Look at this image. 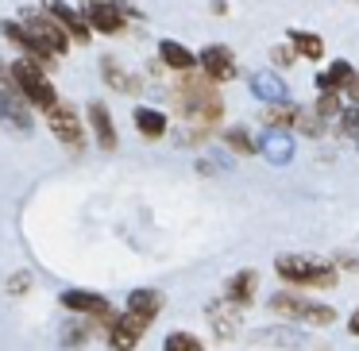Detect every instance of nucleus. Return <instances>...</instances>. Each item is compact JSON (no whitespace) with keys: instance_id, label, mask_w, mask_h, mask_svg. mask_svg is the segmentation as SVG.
I'll return each instance as SVG.
<instances>
[{"instance_id":"nucleus-13","label":"nucleus","mask_w":359,"mask_h":351,"mask_svg":"<svg viewBox=\"0 0 359 351\" xmlns=\"http://www.w3.org/2000/svg\"><path fill=\"white\" fill-rule=\"evenodd\" d=\"M86 124H89V132H93V139H97V147H101V151H116L120 147L116 120H112V112L104 109V101H93L86 109Z\"/></svg>"},{"instance_id":"nucleus-11","label":"nucleus","mask_w":359,"mask_h":351,"mask_svg":"<svg viewBox=\"0 0 359 351\" xmlns=\"http://www.w3.org/2000/svg\"><path fill=\"white\" fill-rule=\"evenodd\" d=\"M0 35L12 43V47L20 50V58H27V62H35V66H43V70H50L55 66V55H50L47 47H43L39 39H35L32 32H27L20 20H0Z\"/></svg>"},{"instance_id":"nucleus-20","label":"nucleus","mask_w":359,"mask_h":351,"mask_svg":"<svg viewBox=\"0 0 359 351\" xmlns=\"http://www.w3.org/2000/svg\"><path fill=\"white\" fill-rule=\"evenodd\" d=\"M101 78H104V85H109L112 93H124V97L140 93V78H135V74H128L116 58H101Z\"/></svg>"},{"instance_id":"nucleus-21","label":"nucleus","mask_w":359,"mask_h":351,"mask_svg":"<svg viewBox=\"0 0 359 351\" xmlns=\"http://www.w3.org/2000/svg\"><path fill=\"white\" fill-rule=\"evenodd\" d=\"M163 305H166V297L158 294V289L140 286V289H132V294H128V305H124V309H128V312H135V317L155 320L158 312H163Z\"/></svg>"},{"instance_id":"nucleus-16","label":"nucleus","mask_w":359,"mask_h":351,"mask_svg":"<svg viewBox=\"0 0 359 351\" xmlns=\"http://www.w3.org/2000/svg\"><path fill=\"white\" fill-rule=\"evenodd\" d=\"M132 124H135V132H140L147 143H155V139H163V135H166L170 120H166V112H163V109H151V104H140V109L132 112Z\"/></svg>"},{"instance_id":"nucleus-28","label":"nucleus","mask_w":359,"mask_h":351,"mask_svg":"<svg viewBox=\"0 0 359 351\" xmlns=\"http://www.w3.org/2000/svg\"><path fill=\"white\" fill-rule=\"evenodd\" d=\"M163 351H205V343L194 332H170L163 340Z\"/></svg>"},{"instance_id":"nucleus-5","label":"nucleus","mask_w":359,"mask_h":351,"mask_svg":"<svg viewBox=\"0 0 359 351\" xmlns=\"http://www.w3.org/2000/svg\"><path fill=\"white\" fill-rule=\"evenodd\" d=\"M43 116H47L50 135H55L66 151H81V147H86V120H81V112L74 109L70 101H62V97H58V101L43 112Z\"/></svg>"},{"instance_id":"nucleus-4","label":"nucleus","mask_w":359,"mask_h":351,"mask_svg":"<svg viewBox=\"0 0 359 351\" xmlns=\"http://www.w3.org/2000/svg\"><path fill=\"white\" fill-rule=\"evenodd\" d=\"M271 312H278V317H286V320H297V324H309V328H325L336 320L332 305H320V301H313V297L290 294V289H282V294L271 297Z\"/></svg>"},{"instance_id":"nucleus-7","label":"nucleus","mask_w":359,"mask_h":351,"mask_svg":"<svg viewBox=\"0 0 359 351\" xmlns=\"http://www.w3.org/2000/svg\"><path fill=\"white\" fill-rule=\"evenodd\" d=\"M0 120L8 128H16V132H32L35 128L32 104L20 97V89H16V81H12V74L4 62H0Z\"/></svg>"},{"instance_id":"nucleus-26","label":"nucleus","mask_w":359,"mask_h":351,"mask_svg":"<svg viewBox=\"0 0 359 351\" xmlns=\"http://www.w3.org/2000/svg\"><path fill=\"white\" fill-rule=\"evenodd\" d=\"M325 124H328V120L317 116L313 109H297V116H294V128H297V132H305V135H313V139L325 132Z\"/></svg>"},{"instance_id":"nucleus-25","label":"nucleus","mask_w":359,"mask_h":351,"mask_svg":"<svg viewBox=\"0 0 359 351\" xmlns=\"http://www.w3.org/2000/svg\"><path fill=\"white\" fill-rule=\"evenodd\" d=\"M294 116H297V104L290 101H274L263 109V124L266 128H278V132H286V128H294Z\"/></svg>"},{"instance_id":"nucleus-24","label":"nucleus","mask_w":359,"mask_h":351,"mask_svg":"<svg viewBox=\"0 0 359 351\" xmlns=\"http://www.w3.org/2000/svg\"><path fill=\"white\" fill-rule=\"evenodd\" d=\"M290 47H294V55L297 58H309V62H317L320 55H325V39L320 35H313V32H290Z\"/></svg>"},{"instance_id":"nucleus-1","label":"nucleus","mask_w":359,"mask_h":351,"mask_svg":"<svg viewBox=\"0 0 359 351\" xmlns=\"http://www.w3.org/2000/svg\"><path fill=\"white\" fill-rule=\"evenodd\" d=\"M174 109L186 120H194L197 128H212L220 116H224V101L217 93V81H209L205 74H182L178 85H174Z\"/></svg>"},{"instance_id":"nucleus-17","label":"nucleus","mask_w":359,"mask_h":351,"mask_svg":"<svg viewBox=\"0 0 359 351\" xmlns=\"http://www.w3.org/2000/svg\"><path fill=\"white\" fill-rule=\"evenodd\" d=\"M255 294H259V274L255 270H240L224 282V301L240 305V309H248V305L255 301Z\"/></svg>"},{"instance_id":"nucleus-12","label":"nucleus","mask_w":359,"mask_h":351,"mask_svg":"<svg viewBox=\"0 0 359 351\" xmlns=\"http://www.w3.org/2000/svg\"><path fill=\"white\" fill-rule=\"evenodd\" d=\"M197 66H201V74L209 81H217V85H224V81H232L236 74H240V66H236L232 50H228L224 43H209V47L197 55Z\"/></svg>"},{"instance_id":"nucleus-3","label":"nucleus","mask_w":359,"mask_h":351,"mask_svg":"<svg viewBox=\"0 0 359 351\" xmlns=\"http://www.w3.org/2000/svg\"><path fill=\"white\" fill-rule=\"evenodd\" d=\"M8 74H12V81H16L20 97L32 104V112H47L50 104L58 101V89H55V81H50V74L43 70V66L27 62V58H16V62L8 66Z\"/></svg>"},{"instance_id":"nucleus-9","label":"nucleus","mask_w":359,"mask_h":351,"mask_svg":"<svg viewBox=\"0 0 359 351\" xmlns=\"http://www.w3.org/2000/svg\"><path fill=\"white\" fill-rule=\"evenodd\" d=\"M86 27L93 35H120L128 27V12L116 0H86V8H78Z\"/></svg>"},{"instance_id":"nucleus-30","label":"nucleus","mask_w":359,"mask_h":351,"mask_svg":"<svg viewBox=\"0 0 359 351\" xmlns=\"http://www.w3.org/2000/svg\"><path fill=\"white\" fill-rule=\"evenodd\" d=\"M340 109H344L340 93H320L317 104H313V112H317V116H325V120H336V116H340Z\"/></svg>"},{"instance_id":"nucleus-15","label":"nucleus","mask_w":359,"mask_h":351,"mask_svg":"<svg viewBox=\"0 0 359 351\" xmlns=\"http://www.w3.org/2000/svg\"><path fill=\"white\" fill-rule=\"evenodd\" d=\"M294 151H297V143L290 139L286 132H278V128H266V135L255 143V155H263L271 166H286V163H294Z\"/></svg>"},{"instance_id":"nucleus-29","label":"nucleus","mask_w":359,"mask_h":351,"mask_svg":"<svg viewBox=\"0 0 359 351\" xmlns=\"http://www.w3.org/2000/svg\"><path fill=\"white\" fill-rule=\"evenodd\" d=\"M89 336H93V324H86V320H74V324H66V332H62V347H81Z\"/></svg>"},{"instance_id":"nucleus-27","label":"nucleus","mask_w":359,"mask_h":351,"mask_svg":"<svg viewBox=\"0 0 359 351\" xmlns=\"http://www.w3.org/2000/svg\"><path fill=\"white\" fill-rule=\"evenodd\" d=\"M224 143H228V151H236V155H255V139L248 135V128H228Z\"/></svg>"},{"instance_id":"nucleus-33","label":"nucleus","mask_w":359,"mask_h":351,"mask_svg":"<svg viewBox=\"0 0 359 351\" xmlns=\"http://www.w3.org/2000/svg\"><path fill=\"white\" fill-rule=\"evenodd\" d=\"M344 97H348L351 104H359V74H351V81L344 85Z\"/></svg>"},{"instance_id":"nucleus-6","label":"nucleus","mask_w":359,"mask_h":351,"mask_svg":"<svg viewBox=\"0 0 359 351\" xmlns=\"http://www.w3.org/2000/svg\"><path fill=\"white\" fill-rule=\"evenodd\" d=\"M20 24H24L27 32H32L55 58H62L66 50H70V43H74L70 35L62 32V24H58L50 12H43V8H24V12H20Z\"/></svg>"},{"instance_id":"nucleus-2","label":"nucleus","mask_w":359,"mask_h":351,"mask_svg":"<svg viewBox=\"0 0 359 351\" xmlns=\"http://www.w3.org/2000/svg\"><path fill=\"white\" fill-rule=\"evenodd\" d=\"M274 270H278L282 282L302 286V289H332L336 278H340V270L328 259H317V255H278Z\"/></svg>"},{"instance_id":"nucleus-14","label":"nucleus","mask_w":359,"mask_h":351,"mask_svg":"<svg viewBox=\"0 0 359 351\" xmlns=\"http://www.w3.org/2000/svg\"><path fill=\"white\" fill-rule=\"evenodd\" d=\"M39 8H43V12H50V16H55L58 24H62V32L70 35L74 43H89V39H93V32L86 27V20H81V12L74 8V4H66V0H43Z\"/></svg>"},{"instance_id":"nucleus-34","label":"nucleus","mask_w":359,"mask_h":351,"mask_svg":"<svg viewBox=\"0 0 359 351\" xmlns=\"http://www.w3.org/2000/svg\"><path fill=\"white\" fill-rule=\"evenodd\" d=\"M348 332H351V336H355V340H359V309H355V312H351V317H348Z\"/></svg>"},{"instance_id":"nucleus-32","label":"nucleus","mask_w":359,"mask_h":351,"mask_svg":"<svg viewBox=\"0 0 359 351\" xmlns=\"http://www.w3.org/2000/svg\"><path fill=\"white\" fill-rule=\"evenodd\" d=\"M294 58H297L294 47H274V50H271V62H274V66H294Z\"/></svg>"},{"instance_id":"nucleus-18","label":"nucleus","mask_w":359,"mask_h":351,"mask_svg":"<svg viewBox=\"0 0 359 351\" xmlns=\"http://www.w3.org/2000/svg\"><path fill=\"white\" fill-rule=\"evenodd\" d=\"M248 89L259 97L263 104H274V101H290V89H286V81L278 78L274 70H263V74H251V81H248Z\"/></svg>"},{"instance_id":"nucleus-19","label":"nucleus","mask_w":359,"mask_h":351,"mask_svg":"<svg viewBox=\"0 0 359 351\" xmlns=\"http://www.w3.org/2000/svg\"><path fill=\"white\" fill-rule=\"evenodd\" d=\"M205 312H209V324L217 328L220 340H232L236 328H240V305H232V301H224V297H220V301H212Z\"/></svg>"},{"instance_id":"nucleus-8","label":"nucleus","mask_w":359,"mask_h":351,"mask_svg":"<svg viewBox=\"0 0 359 351\" xmlns=\"http://www.w3.org/2000/svg\"><path fill=\"white\" fill-rule=\"evenodd\" d=\"M58 305H62L66 312H78V317H93L97 324L109 328L112 317H116V309L109 305V297H101L97 289H81V286H70L58 294Z\"/></svg>"},{"instance_id":"nucleus-23","label":"nucleus","mask_w":359,"mask_h":351,"mask_svg":"<svg viewBox=\"0 0 359 351\" xmlns=\"http://www.w3.org/2000/svg\"><path fill=\"white\" fill-rule=\"evenodd\" d=\"M351 74H355V70H351V62H344V58H340V62H332L325 74H317L313 81H317L320 93H344V85L351 81Z\"/></svg>"},{"instance_id":"nucleus-10","label":"nucleus","mask_w":359,"mask_h":351,"mask_svg":"<svg viewBox=\"0 0 359 351\" xmlns=\"http://www.w3.org/2000/svg\"><path fill=\"white\" fill-rule=\"evenodd\" d=\"M151 320L147 317H135V312H116L112 317V324L104 328V340H109L112 351H135L143 343V336H147Z\"/></svg>"},{"instance_id":"nucleus-22","label":"nucleus","mask_w":359,"mask_h":351,"mask_svg":"<svg viewBox=\"0 0 359 351\" xmlns=\"http://www.w3.org/2000/svg\"><path fill=\"white\" fill-rule=\"evenodd\" d=\"M158 62L166 66V70H178V74H189L197 66V55L189 47H182L178 39H163L158 43Z\"/></svg>"},{"instance_id":"nucleus-31","label":"nucleus","mask_w":359,"mask_h":351,"mask_svg":"<svg viewBox=\"0 0 359 351\" xmlns=\"http://www.w3.org/2000/svg\"><path fill=\"white\" fill-rule=\"evenodd\" d=\"M27 286H32V274H24V270H20V274H12V278H8V294H12V297L27 294Z\"/></svg>"}]
</instances>
